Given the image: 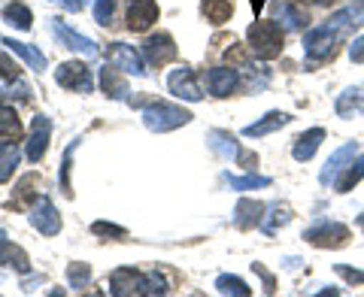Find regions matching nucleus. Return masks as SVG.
<instances>
[{
	"instance_id": "3",
	"label": "nucleus",
	"mask_w": 364,
	"mask_h": 297,
	"mask_svg": "<svg viewBox=\"0 0 364 297\" xmlns=\"http://www.w3.org/2000/svg\"><path fill=\"white\" fill-rule=\"evenodd\" d=\"M246 40H249L252 55L261 58V61H273L282 52V28H279V21H255V25L246 31Z\"/></svg>"
},
{
	"instance_id": "40",
	"label": "nucleus",
	"mask_w": 364,
	"mask_h": 297,
	"mask_svg": "<svg viewBox=\"0 0 364 297\" xmlns=\"http://www.w3.org/2000/svg\"><path fill=\"white\" fill-rule=\"evenodd\" d=\"M337 273L343 279H349V282H364V273L361 270H349V267H343V264H337Z\"/></svg>"
},
{
	"instance_id": "35",
	"label": "nucleus",
	"mask_w": 364,
	"mask_h": 297,
	"mask_svg": "<svg viewBox=\"0 0 364 297\" xmlns=\"http://www.w3.org/2000/svg\"><path fill=\"white\" fill-rule=\"evenodd\" d=\"M112 13H116V0H95V21L97 25H109Z\"/></svg>"
},
{
	"instance_id": "18",
	"label": "nucleus",
	"mask_w": 364,
	"mask_h": 297,
	"mask_svg": "<svg viewBox=\"0 0 364 297\" xmlns=\"http://www.w3.org/2000/svg\"><path fill=\"white\" fill-rule=\"evenodd\" d=\"M237 85V70L234 67H213L207 70V88L213 97H228Z\"/></svg>"
},
{
	"instance_id": "15",
	"label": "nucleus",
	"mask_w": 364,
	"mask_h": 297,
	"mask_svg": "<svg viewBox=\"0 0 364 297\" xmlns=\"http://www.w3.org/2000/svg\"><path fill=\"white\" fill-rule=\"evenodd\" d=\"M273 18H277L286 31H304L306 25H310L306 13L294 4V0H273Z\"/></svg>"
},
{
	"instance_id": "12",
	"label": "nucleus",
	"mask_w": 364,
	"mask_h": 297,
	"mask_svg": "<svg viewBox=\"0 0 364 297\" xmlns=\"http://www.w3.org/2000/svg\"><path fill=\"white\" fill-rule=\"evenodd\" d=\"M158 21V4L155 0H128V31L143 33Z\"/></svg>"
},
{
	"instance_id": "39",
	"label": "nucleus",
	"mask_w": 364,
	"mask_h": 297,
	"mask_svg": "<svg viewBox=\"0 0 364 297\" xmlns=\"http://www.w3.org/2000/svg\"><path fill=\"white\" fill-rule=\"evenodd\" d=\"M349 58L355 61V64H364V37H358L355 43L349 45Z\"/></svg>"
},
{
	"instance_id": "7",
	"label": "nucleus",
	"mask_w": 364,
	"mask_h": 297,
	"mask_svg": "<svg viewBox=\"0 0 364 297\" xmlns=\"http://www.w3.org/2000/svg\"><path fill=\"white\" fill-rule=\"evenodd\" d=\"M55 82H58L61 88L79 91V94H88V91L95 88V79H91V73L85 70V64H79V61L61 64L58 70H55Z\"/></svg>"
},
{
	"instance_id": "36",
	"label": "nucleus",
	"mask_w": 364,
	"mask_h": 297,
	"mask_svg": "<svg viewBox=\"0 0 364 297\" xmlns=\"http://www.w3.org/2000/svg\"><path fill=\"white\" fill-rule=\"evenodd\" d=\"M0 94H4V97H16V100H28V97H31V85L13 79V82H9L4 91H0Z\"/></svg>"
},
{
	"instance_id": "29",
	"label": "nucleus",
	"mask_w": 364,
	"mask_h": 297,
	"mask_svg": "<svg viewBox=\"0 0 364 297\" xmlns=\"http://www.w3.org/2000/svg\"><path fill=\"white\" fill-rule=\"evenodd\" d=\"M31 21H33V16H31V9H28L25 4L13 0V4L6 6V25H13L16 31H28Z\"/></svg>"
},
{
	"instance_id": "5",
	"label": "nucleus",
	"mask_w": 364,
	"mask_h": 297,
	"mask_svg": "<svg viewBox=\"0 0 364 297\" xmlns=\"http://www.w3.org/2000/svg\"><path fill=\"white\" fill-rule=\"evenodd\" d=\"M107 61L112 67H119L122 73H128V76H146L149 73L146 70V61H143V52H136L128 43H112L107 49Z\"/></svg>"
},
{
	"instance_id": "44",
	"label": "nucleus",
	"mask_w": 364,
	"mask_h": 297,
	"mask_svg": "<svg viewBox=\"0 0 364 297\" xmlns=\"http://www.w3.org/2000/svg\"><path fill=\"white\" fill-rule=\"evenodd\" d=\"M0 239H6V231H4V227H0Z\"/></svg>"
},
{
	"instance_id": "9",
	"label": "nucleus",
	"mask_w": 364,
	"mask_h": 297,
	"mask_svg": "<svg viewBox=\"0 0 364 297\" xmlns=\"http://www.w3.org/2000/svg\"><path fill=\"white\" fill-rule=\"evenodd\" d=\"M31 225L37 227L40 234H46V237H55V234L61 231V215H58L55 203L46 198V194H40L37 203H33V210H31Z\"/></svg>"
},
{
	"instance_id": "41",
	"label": "nucleus",
	"mask_w": 364,
	"mask_h": 297,
	"mask_svg": "<svg viewBox=\"0 0 364 297\" xmlns=\"http://www.w3.org/2000/svg\"><path fill=\"white\" fill-rule=\"evenodd\" d=\"M58 4L67 9V13H79V9L85 6V0H58Z\"/></svg>"
},
{
	"instance_id": "37",
	"label": "nucleus",
	"mask_w": 364,
	"mask_h": 297,
	"mask_svg": "<svg viewBox=\"0 0 364 297\" xmlns=\"http://www.w3.org/2000/svg\"><path fill=\"white\" fill-rule=\"evenodd\" d=\"M91 234H97V237H124V227L109 225V222H95L91 225Z\"/></svg>"
},
{
	"instance_id": "24",
	"label": "nucleus",
	"mask_w": 364,
	"mask_h": 297,
	"mask_svg": "<svg viewBox=\"0 0 364 297\" xmlns=\"http://www.w3.org/2000/svg\"><path fill=\"white\" fill-rule=\"evenodd\" d=\"M200 13L213 25H225L234 16V0H200Z\"/></svg>"
},
{
	"instance_id": "34",
	"label": "nucleus",
	"mask_w": 364,
	"mask_h": 297,
	"mask_svg": "<svg viewBox=\"0 0 364 297\" xmlns=\"http://www.w3.org/2000/svg\"><path fill=\"white\" fill-rule=\"evenodd\" d=\"M76 143L79 140H73L70 146H67V152H64V161H61V173H58V182H61V191L67 194V198H70V158H73V148H76Z\"/></svg>"
},
{
	"instance_id": "14",
	"label": "nucleus",
	"mask_w": 364,
	"mask_h": 297,
	"mask_svg": "<svg viewBox=\"0 0 364 297\" xmlns=\"http://www.w3.org/2000/svg\"><path fill=\"white\" fill-rule=\"evenodd\" d=\"M355 155H358V143H346L343 148H337V152L328 158V164L322 170V176H318V182H322V185H334L337 176L352 164V158Z\"/></svg>"
},
{
	"instance_id": "25",
	"label": "nucleus",
	"mask_w": 364,
	"mask_h": 297,
	"mask_svg": "<svg viewBox=\"0 0 364 297\" xmlns=\"http://www.w3.org/2000/svg\"><path fill=\"white\" fill-rule=\"evenodd\" d=\"M0 264L16 267L18 273H28V270H31V261H28V255L21 252L18 246L9 243V239H0Z\"/></svg>"
},
{
	"instance_id": "31",
	"label": "nucleus",
	"mask_w": 364,
	"mask_h": 297,
	"mask_svg": "<svg viewBox=\"0 0 364 297\" xmlns=\"http://www.w3.org/2000/svg\"><path fill=\"white\" fill-rule=\"evenodd\" d=\"M289 219H291V210H289V207H279V203H277V207H270L267 219L261 222V231H264V234H277V227L286 225Z\"/></svg>"
},
{
	"instance_id": "4",
	"label": "nucleus",
	"mask_w": 364,
	"mask_h": 297,
	"mask_svg": "<svg viewBox=\"0 0 364 297\" xmlns=\"http://www.w3.org/2000/svg\"><path fill=\"white\" fill-rule=\"evenodd\" d=\"M140 116H143V124H146V128H149L152 134H167V131L182 128V124L191 122V112H188V109L173 107V104H164V100L143 107Z\"/></svg>"
},
{
	"instance_id": "26",
	"label": "nucleus",
	"mask_w": 364,
	"mask_h": 297,
	"mask_svg": "<svg viewBox=\"0 0 364 297\" xmlns=\"http://www.w3.org/2000/svg\"><path fill=\"white\" fill-rule=\"evenodd\" d=\"M261 212H264V207L255 200H240L234 210V225L237 227H252L255 222H261Z\"/></svg>"
},
{
	"instance_id": "1",
	"label": "nucleus",
	"mask_w": 364,
	"mask_h": 297,
	"mask_svg": "<svg viewBox=\"0 0 364 297\" xmlns=\"http://www.w3.org/2000/svg\"><path fill=\"white\" fill-rule=\"evenodd\" d=\"M349 25H355V13L352 9H343V13H337L334 18H328L322 28H313L310 33L304 37V52L310 61H325L331 58L334 49H337V40L346 33Z\"/></svg>"
},
{
	"instance_id": "11",
	"label": "nucleus",
	"mask_w": 364,
	"mask_h": 297,
	"mask_svg": "<svg viewBox=\"0 0 364 297\" xmlns=\"http://www.w3.org/2000/svg\"><path fill=\"white\" fill-rule=\"evenodd\" d=\"M304 239L313 246H343L349 239V227L340 222H322V225L310 227V231L304 234Z\"/></svg>"
},
{
	"instance_id": "19",
	"label": "nucleus",
	"mask_w": 364,
	"mask_h": 297,
	"mask_svg": "<svg viewBox=\"0 0 364 297\" xmlns=\"http://www.w3.org/2000/svg\"><path fill=\"white\" fill-rule=\"evenodd\" d=\"M100 88L107 91V97H112V100H128V82L119 76V67H112L109 61H107V67L100 70Z\"/></svg>"
},
{
	"instance_id": "10",
	"label": "nucleus",
	"mask_w": 364,
	"mask_h": 297,
	"mask_svg": "<svg viewBox=\"0 0 364 297\" xmlns=\"http://www.w3.org/2000/svg\"><path fill=\"white\" fill-rule=\"evenodd\" d=\"M143 58L152 67H164L167 61H173L176 58L173 37H170V33H152V37L143 43Z\"/></svg>"
},
{
	"instance_id": "21",
	"label": "nucleus",
	"mask_w": 364,
	"mask_h": 297,
	"mask_svg": "<svg viewBox=\"0 0 364 297\" xmlns=\"http://www.w3.org/2000/svg\"><path fill=\"white\" fill-rule=\"evenodd\" d=\"M322 140H325V131H322V128H310L306 134H301L298 140H294V148H291L294 161H310Z\"/></svg>"
},
{
	"instance_id": "22",
	"label": "nucleus",
	"mask_w": 364,
	"mask_h": 297,
	"mask_svg": "<svg viewBox=\"0 0 364 297\" xmlns=\"http://www.w3.org/2000/svg\"><path fill=\"white\" fill-rule=\"evenodd\" d=\"M291 122V116L289 112H267L261 122H255V124H246L243 128V134L246 136H267L270 131H277V128H286V124Z\"/></svg>"
},
{
	"instance_id": "46",
	"label": "nucleus",
	"mask_w": 364,
	"mask_h": 297,
	"mask_svg": "<svg viewBox=\"0 0 364 297\" xmlns=\"http://www.w3.org/2000/svg\"><path fill=\"white\" fill-rule=\"evenodd\" d=\"M0 282H4V276H0Z\"/></svg>"
},
{
	"instance_id": "42",
	"label": "nucleus",
	"mask_w": 364,
	"mask_h": 297,
	"mask_svg": "<svg viewBox=\"0 0 364 297\" xmlns=\"http://www.w3.org/2000/svg\"><path fill=\"white\" fill-rule=\"evenodd\" d=\"M313 4H318V6H334V4H340V0H313Z\"/></svg>"
},
{
	"instance_id": "30",
	"label": "nucleus",
	"mask_w": 364,
	"mask_h": 297,
	"mask_svg": "<svg viewBox=\"0 0 364 297\" xmlns=\"http://www.w3.org/2000/svg\"><path fill=\"white\" fill-rule=\"evenodd\" d=\"M215 291H219V294H237V297H246V294H252V291H249V285H246L243 279H237V276H228V273H225V276H219V279H215Z\"/></svg>"
},
{
	"instance_id": "33",
	"label": "nucleus",
	"mask_w": 364,
	"mask_h": 297,
	"mask_svg": "<svg viewBox=\"0 0 364 297\" xmlns=\"http://www.w3.org/2000/svg\"><path fill=\"white\" fill-rule=\"evenodd\" d=\"M88 279H91V270H88V264H70L67 267V282H70V288H76V291H82L85 285H88Z\"/></svg>"
},
{
	"instance_id": "28",
	"label": "nucleus",
	"mask_w": 364,
	"mask_h": 297,
	"mask_svg": "<svg viewBox=\"0 0 364 297\" xmlns=\"http://www.w3.org/2000/svg\"><path fill=\"white\" fill-rule=\"evenodd\" d=\"M361 176H364V158L355 155V161H352V164L343 170V173L337 176L334 188H337V191H352V188H355L358 182H361Z\"/></svg>"
},
{
	"instance_id": "17",
	"label": "nucleus",
	"mask_w": 364,
	"mask_h": 297,
	"mask_svg": "<svg viewBox=\"0 0 364 297\" xmlns=\"http://www.w3.org/2000/svg\"><path fill=\"white\" fill-rule=\"evenodd\" d=\"M207 146L222 158V161H240V155H243V148L237 146V140L228 131H210Z\"/></svg>"
},
{
	"instance_id": "27",
	"label": "nucleus",
	"mask_w": 364,
	"mask_h": 297,
	"mask_svg": "<svg viewBox=\"0 0 364 297\" xmlns=\"http://www.w3.org/2000/svg\"><path fill=\"white\" fill-rule=\"evenodd\" d=\"M21 134V122H18V112L13 107L0 104V140H16Z\"/></svg>"
},
{
	"instance_id": "6",
	"label": "nucleus",
	"mask_w": 364,
	"mask_h": 297,
	"mask_svg": "<svg viewBox=\"0 0 364 297\" xmlns=\"http://www.w3.org/2000/svg\"><path fill=\"white\" fill-rule=\"evenodd\" d=\"M167 88H170V94L179 97V100H188V104H198V100L203 97V91L198 85V79H195V70L191 67H176V70H170L167 76Z\"/></svg>"
},
{
	"instance_id": "38",
	"label": "nucleus",
	"mask_w": 364,
	"mask_h": 297,
	"mask_svg": "<svg viewBox=\"0 0 364 297\" xmlns=\"http://www.w3.org/2000/svg\"><path fill=\"white\" fill-rule=\"evenodd\" d=\"M0 76L9 79V82H13V79H18V64L9 58L6 52H0Z\"/></svg>"
},
{
	"instance_id": "16",
	"label": "nucleus",
	"mask_w": 364,
	"mask_h": 297,
	"mask_svg": "<svg viewBox=\"0 0 364 297\" xmlns=\"http://www.w3.org/2000/svg\"><path fill=\"white\" fill-rule=\"evenodd\" d=\"M0 43L6 45V52H9V55H18V58L25 61L31 70H37V73H43V70H46V64H49V61H46V55H43L40 49H33V45H28V43H18V40H13V37H4Z\"/></svg>"
},
{
	"instance_id": "13",
	"label": "nucleus",
	"mask_w": 364,
	"mask_h": 297,
	"mask_svg": "<svg viewBox=\"0 0 364 297\" xmlns=\"http://www.w3.org/2000/svg\"><path fill=\"white\" fill-rule=\"evenodd\" d=\"M49 136H52V122H49V116H37V119H33V128H31L28 148H25V155H28L31 164L43 161L46 148H49Z\"/></svg>"
},
{
	"instance_id": "45",
	"label": "nucleus",
	"mask_w": 364,
	"mask_h": 297,
	"mask_svg": "<svg viewBox=\"0 0 364 297\" xmlns=\"http://www.w3.org/2000/svg\"><path fill=\"white\" fill-rule=\"evenodd\" d=\"M358 222H361V225H364V215H358Z\"/></svg>"
},
{
	"instance_id": "20",
	"label": "nucleus",
	"mask_w": 364,
	"mask_h": 297,
	"mask_svg": "<svg viewBox=\"0 0 364 297\" xmlns=\"http://www.w3.org/2000/svg\"><path fill=\"white\" fill-rule=\"evenodd\" d=\"M361 112H364V85L346 88L343 94L337 97V116L352 119V116H361Z\"/></svg>"
},
{
	"instance_id": "8",
	"label": "nucleus",
	"mask_w": 364,
	"mask_h": 297,
	"mask_svg": "<svg viewBox=\"0 0 364 297\" xmlns=\"http://www.w3.org/2000/svg\"><path fill=\"white\" fill-rule=\"evenodd\" d=\"M52 33L58 37L61 45H67V49H73L79 55H85V58H95V55H97L95 40L85 37V33H79V31H73L70 25H64L61 18H52Z\"/></svg>"
},
{
	"instance_id": "23",
	"label": "nucleus",
	"mask_w": 364,
	"mask_h": 297,
	"mask_svg": "<svg viewBox=\"0 0 364 297\" xmlns=\"http://www.w3.org/2000/svg\"><path fill=\"white\" fill-rule=\"evenodd\" d=\"M18 161H21V148L16 143H0V185L13 179Z\"/></svg>"
},
{
	"instance_id": "43",
	"label": "nucleus",
	"mask_w": 364,
	"mask_h": 297,
	"mask_svg": "<svg viewBox=\"0 0 364 297\" xmlns=\"http://www.w3.org/2000/svg\"><path fill=\"white\" fill-rule=\"evenodd\" d=\"M252 6H255V13H261V6H264V0H252Z\"/></svg>"
},
{
	"instance_id": "2",
	"label": "nucleus",
	"mask_w": 364,
	"mask_h": 297,
	"mask_svg": "<svg viewBox=\"0 0 364 297\" xmlns=\"http://www.w3.org/2000/svg\"><path fill=\"white\" fill-rule=\"evenodd\" d=\"M167 291V282L158 270L149 273H136L131 267H119L112 270L109 276V294L116 297H131V294H164Z\"/></svg>"
},
{
	"instance_id": "32",
	"label": "nucleus",
	"mask_w": 364,
	"mask_h": 297,
	"mask_svg": "<svg viewBox=\"0 0 364 297\" xmlns=\"http://www.w3.org/2000/svg\"><path fill=\"white\" fill-rule=\"evenodd\" d=\"M225 179H228V185H231V191H252V188H267L270 185L267 176H243V179L225 176Z\"/></svg>"
}]
</instances>
